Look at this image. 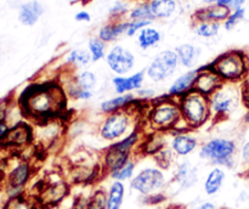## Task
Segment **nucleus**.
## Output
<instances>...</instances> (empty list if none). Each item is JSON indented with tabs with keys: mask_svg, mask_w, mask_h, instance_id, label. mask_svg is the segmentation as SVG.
<instances>
[{
	"mask_svg": "<svg viewBox=\"0 0 249 209\" xmlns=\"http://www.w3.org/2000/svg\"><path fill=\"white\" fill-rule=\"evenodd\" d=\"M24 117L36 124L62 118L68 108V97L58 80L36 83L26 87L19 97Z\"/></svg>",
	"mask_w": 249,
	"mask_h": 209,
	"instance_id": "1",
	"label": "nucleus"
},
{
	"mask_svg": "<svg viewBox=\"0 0 249 209\" xmlns=\"http://www.w3.org/2000/svg\"><path fill=\"white\" fill-rule=\"evenodd\" d=\"M146 133L170 134L175 130L189 129L182 121L179 100L160 95L147 104L142 119Z\"/></svg>",
	"mask_w": 249,
	"mask_h": 209,
	"instance_id": "2",
	"label": "nucleus"
},
{
	"mask_svg": "<svg viewBox=\"0 0 249 209\" xmlns=\"http://www.w3.org/2000/svg\"><path fill=\"white\" fill-rule=\"evenodd\" d=\"M146 102L139 101L135 106L123 111L106 114L97 124V136L107 145L121 140L130 131L142 125L143 114L147 108Z\"/></svg>",
	"mask_w": 249,
	"mask_h": 209,
	"instance_id": "3",
	"label": "nucleus"
},
{
	"mask_svg": "<svg viewBox=\"0 0 249 209\" xmlns=\"http://www.w3.org/2000/svg\"><path fill=\"white\" fill-rule=\"evenodd\" d=\"M238 143L228 136H212L202 141L198 148V158L212 167L235 169L237 167Z\"/></svg>",
	"mask_w": 249,
	"mask_h": 209,
	"instance_id": "4",
	"label": "nucleus"
},
{
	"mask_svg": "<svg viewBox=\"0 0 249 209\" xmlns=\"http://www.w3.org/2000/svg\"><path fill=\"white\" fill-rule=\"evenodd\" d=\"M209 67L219 75L223 83L240 84L249 75V57L245 51L230 50L214 58Z\"/></svg>",
	"mask_w": 249,
	"mask_h": 209,
	"instance_id": "5",
	"label": "nucleus"
},
{
	"mask_svg": "<svg viewBox=\"0 0 249 209\" xmlns=\"http://www.w3.org/2000/svg\"><path fill=\"white\" fill-rule=\"evenodd\" d=\"M182 121L190 130H199L208 123H213L209 97L192 90L179 99Z\"/></svg>",
	"mask_w": 249,
	"mask_h": 209,
	"instance_id": "6",
	"label": "nucleus"
},
{
	"mask_svg": "<svg viewBox=\"0 0 249 209\" xmlns=\"http://www.w3.org/2000/svg\"><path fill=\"white\" fill-rule=\"evenodd\" d=\"M209 104L213 123L231 119L243 106L240 84L223 83V85L209 96Z\"/></svg>",
	"mask_w": 249,
	"mask_h": 209,
	"instance_id": "7",
	"label": "nucleus"
},
{
	"mask_svg": "<svg viewBox=\"0 0 249 209\" xmlns=\"http://www.w3.org/2000/svg\"><path fill=\"white\" fill-rule=\"evenodd\" d=\"M169 182L170 179L164 169L158 167L157 164L146 165L136 172L129 182V187L139 196L146 198L152 194L164 192Z\"/></svg>",
	"mask_w": 249,
	"mask_h": 209,
	"instance_id": "8",
	"label": "nucleus"
},
{
	"mask_svg": "<svg viewBox=\"0 0 249 209\" xmlns=\"http://www.w3.org/2000/svg\"><path fill=\"white\" fill-rule=\"evenodd\" d=\"M71 193V184L67 179L57 173H53L46 180L39 184L36 201L39 207L45 209L56 208L68 198Z\"/></svg>",
	"mask_w": 249,
	"mask_h": 209,
	"instance_id": "9",
	"label": "nucleus"
},
{
	"mask_svg": "<svg viewBox=\"0 0 249 209\" xmlns=\"http://www.w3.org/2000/svg\"><path fill=\"white\" fill-rule=\"evenodd\" d=\"M179 67V58L175 50H162L153 56L145 68L146 78L156 85L162 84L172 79L177 74Z\"/></svg>",
	"mask_w": 249,
	"mask_h": 209,
	"instance_id": "10",
	"label": "nucleus"
},
{
	"mask_svg": "<svg viewBox=\"0 0 249 209\" xmlns=\"http://www.w3.org/2000/svg\"><path fill=\"white\" fill-rule=\"evenodd\" d=\"M167 143L175 157L184 159L198 152L202 141L199 140L196 131L185 129V130H175L167 134Z\"/></svg>",
	"mask_w": 249,
	"mask_h": 209,
	"instance_id": "11",
	"label": "nucleus"
},
{
	"mask_svg": "<svg viewBox=\"0 0 249 209\" xmlns=\"http://www.w3.org/2000/svg\"><path fill=\"white\" fill-rule=\"evenodd\" d=\"M105 61L113 75L130 74L136 65V57L133 51L123 45H113L109 48Z\"/></svg>",
	"mask_w": 249,
	"mask_h": 209,
	"instance_id": "12",
	"label": "nucleus"
},
{
	"mask_svg": "<svg viewBox=\"0 0 249 209\" xmlns=\"http://www.w3.org/2000/svg\"><path fill=\"white\" fill-rule=\"evenodd\" d=\"M199 180V169L189 158L179 160L173 167L172 179L169 184L175 185L178 192L186 191L196 186Z\"/></svg>",
	"mask_w": 249,
	"mask_h": 209,
	"instance_id": "13",
	"label": "nucleus"
},
{
	"mask_svg": "<svg viewBox=\"0 0 249 209\" xmlns=\"http://www.w3.org/2000/svg\"><path fill=\"white\" fill-rule=\"evenodd\" d=\"M33 167L28 160H19L7 174L6 193L9 198L21 196L24 193V187L33 175Z\"/></svg>",
	"mask_w": 249,
	"mask_h": 209,
	"instance_id": "14",
	"label": "nucleus"
},
{
	"mask_svg": "<svg viewBox=\"0 0 249 209\" xmlns=\"http://www.w3.org/2000/svg\"><path fill=\"white\" fill-rule=\"evenodd\" d=\"M105 173L101 162H83L73 164L68 181L77 185H91L99 181Z\"/></svg>",
	"mask_w": 249,
	"mask_h": 209,
	"instance_id": "15",
	"label": "nucleus"
},
{
	"mask_svg": "<svg viewBox=\"0 0 249 209\" xmlns=\"http://www.w3.org/2000/svg\"><path fill=\"white\" fill-rule=\"evenodd\" d=\"M146 79L145 70H140L126 75H113L111 78V87L117 95L135 94L145 87Z\"/></svg>",
	"mask_w": 249,
	"mask_h": 209,
	"instance_id": "16",
	"label": "nucleus"
},
{
	"mask_svg": "<svg viewBox=\"0 0 249 209\" xmlns=\"http://www.w3.org/2000/svg\"><path fill=\"white\" fill-rule=\"evenodd\" d=\"M198 74V67L195 70H186L174 78L168 85L165 95L173 99H181L190 91L195 90V82Z\"/></svg>",
	"mask_w": 249,
	"mask_h": 209,
	"instance_id": "17",
	"label": "nucleus"
},
{
	"mask_svg": "<svg viewBox=\"0 0 249 209\" xmlns=\"http://www.w3.org/2000/svg\"><path fill=\"white\" fill-rule=\"evenodd\" d=\"M33 139L34 133L32 126L29 124L23 123V122H19L10 129L6 139L1 143L7 147L23 148L31 145L33 142Z\"/></svg>",
	"mask_w": 249,
	"mask_h": 209,
	"instance_id": "18",
	"label": "nucleus"
},
{
	"mask_svg": "<svg viewBox=\"0 0 249 209\" xmlns=\"http://www.w3.org/2000/svg\"><path fill=\"white\" fill-rule=\"evenodd\" d=\"M221 85H223V80L208 65L198 67V74H197L196 82H195V90L196 91L209 97Z\"/></svg>",
	"mask_w": 249,
	"mask_h": 209,
	"instance_id": "19",
	"label": "nucleus"
},
{
	"mask_svg": "<svg viewBox=\"0 0 249 209\" xmlns=\"http://www.w3.org/2000/svg\"><path fill=\"white\" fill-rule=\"evenodd\" d=\"M140 100L136 97L135 94H123L117 95L114 94L113 96L104 99L100 101L99 104V112L102 116L106 114L114 113V112L123 111V109L130 108V107L135 106Z\"/></svg>",
	"mask_w": 249,
	"mask_h": 209,
	"instance_id": "20",
	"label": "nucleus"
},
{
	"mask_svg": "<svg viewBox=\"0 0 249 209\" xmlns=\"http://www.w3.org/2000/svg\"><path fill=\"white\" fill-rule=\"evenodd\" d=\"M129 19H112L108 23L104 24L97 32V36L106 44L114 43L122 35H125L128 31Z\"/></svg>",
	"mask_w": 249,
	"mask_h": 209,
	"instance_id": "21",
	"label": "nucleus"
},
{
	"mask_svg": "<svg viewBox=\"0 0 249 209\" xmlns=\"http://www.w3.org/2000/svg\"><path fill=\"white\" fill-rule=\"evenodd\" d=\"M226 180V169L221 167H212L207 172L203 180V191L207 196L218 194L224 187Z\"/></svg>",
	"mask_w": 249,
	"mask_h": 209,
	"instance_id": "22",
	"label": "nucleus"
},
{
	"mask_svg": "<svg viewBox=\"0 0 249 209\" xmlns=\"http://www.w3.org/2000/svg\"><path fill=\"white\" fill-rule=\"evenodd\" d=\"M175 52H177L181 67H184L185 70H195L198 66L202 50L199 46L185 43L178 46L175 49Z\"/></svg>",
	"mask_w": 249,
	"mask_h": 209,
	"instance_id": "23",
	"label": "nucleus"
},
{
	"mask_svg": "<svg viewBox=\"0 0 249 209\" xmlns=\"http://www.w3.org/2000/svg\"><path fill=\"white\" fill-rule=\"evenodd\" d=\"M230 12V10H228L226 7L220 6L218 4H212L206 5V6L197 10L194 17L196 22H218V23H221L228 18Z\"/></svg>",
	"mask_w": 249,
	"mask_h": 209,
	"instance_id": "24",
	"label": "nucleus"
},
{
	"mask_svg": "<svg viewBox=\"0 0 249 209\" xmlns=\"http://www.w3.org/2000/svg\"><path fill=\"white\" fill-rule=\"evenodd\" d=\"M125 194V182L111 180L106 189V209H122Z\"/></svg>",
	"mask_w": 249,
	"mask_h": 209,
	"instance_id": "25",
	"label": "nucleus"
},
{
	"mask_svg": "<svg viewBox=\"0 0 249 209\" xmlns=\"http://www.w3.org/2000/svg\"><path fill=\"white\" fill-rule=\"evenodd\" d=\"M44 14V6L38 0H31L21 5L18 19L24 26H34Z\"/></svg>",
	"mask_w": 249,
	"mask_h": 209,
	"instance_id": "26",
	"label": "nucleus"
},
{
	"mask_svg": "<svg viewBox=\"0 0 249 209\" xmlns=\"http://www.w3.org/2000/svg\"><path fill=\"white\" fill-rule=\"evenodd\" d=\"M147 2L153 21L170 18L178 10L177 0H147Z\"/></svg>",
	"mask_w": 249,
	"mask_h": 209,
	"instance_id": "27",
	"label": "nucleus"
},
{
	"mask_svg": "<svg viewBox=\"0 0 249 209\" xmlns=\"http://www.w3.org/2000/svg\"><path fill=\"white\" fill-rule=\"evenodd\" d=\"M92 62L91 55L88 49L77 48L73 49L66 56V65L71 68V70H79L87 68Z\"/></svg>",
	"mask_w": 249,
	"mask_h": 209,
	"instance_id": "28",
	"label": "nucleus"
},
{
	"mask_svg": "<svg viewBox=\"0 0 249 209\" xmlns=\"http://www.w3.org/2000/svg\"><path fill=\"white\" fill-rule=\"evenodd\" d=\"M138 39V45L141 50H150L156 48L162 40V34L157 28L152 26H148L140 31V33L136 35Z\"/></svg>",
	"mask_w": 249,
	"mask_h": 209,
	"instance_id": "29",
	"label": "nucleus"
},
{
	"mask_svg": "<svg viewBox=\"0 0 249 209\" xmlns=\"http://www.w3.org/2000/svg\"><path fill=\"white\" fill-rule=\"evenodd\" d=\"M72 78L75 84L84 90L94 91L97 87V75L91 70L84 68V70H73Z\"/></svg>",
	"mask_w": 249,
	"mask_h": 209,
	"instance_id": "30",
	"label": "nucleus"
},
{
	"mask_svg": "<svg viewBox=\"0 0 249 209\" xmlns=\"http://www.w3.org/2000/svg\"><path fill=\"white\" fill-rule=\"evenodd\" d=\"M136 172H138V160L134 157L128 163H125L123 167L109 174L108 177L111 180H116V181L130 182V180L133 179Z\"/></svg>",
	"mask_w": 249,
	"mask_h": 209,
	"instance_id": "31",
	"label": "nucleus"
},
{
	"mask_svg": "<svg viewBox=\"0 0 249 209\" xmlns=\"http://www.w3.org/2000/svg\"><path fill=\"white\" fill-rule=\"evenodd\" d=\"M38 207L39 206L34 197H29L26 193H23L21 196L7 199L2 209H38Z\"/></svg>",
	"mask_w": 249,
	"mask_h": 209,
	"instance_id": "32",
	"label": "nucleus"
},
{
	"mask_svg": "<svg viewBox=\"0 0 249 209\" xmlns=\"http://www.w3.org/2000/svg\"><path fill=\"white\" fill-rule=\"evenodd\" d=\"M88 51L91 55L92 62H99L105 60L107 55V44L102 41L99 36H92L88 41Z\"/></svg>",
	"mask_w": 249,
	"mask_h": 209,
	"instance_id": "33",
	"label": "nucleus"
},
{
	"mask_svg": "<svg viewBox=\"0 0 249 209\" xmlns=\"http://www.w3.org/2000/svg\"><path fill=\"white\" fill-rule=\"evenodd\" d=\"M221 23L218 22H196L195 33L203 39H212L216 36L220 32Z\"/></svg>",
	"mask_w": 249,
	"mask_h": 209,
	"instance_id": "34",
	"label": "nucleus"
},
{
	"mask_svg": "<svg viewBox=\"0 0 249 209\" xmlns=\"http://www.w3.org/2000/svg\"><path fill=\"white\" fill-rule=\"evenodd\" d=\"M83 209H106V189L97 187L87 197Z\"/></svg>",
	"mask_w": 249,
	"mask_h": 209,
	"instance_id": "35",
	"label": "nucleus"
},
{
	"mask_svg": "<svg viewBox=\"0 0 249 209\" xmlns=\"http://www.w3.org/2000/svg\"><path fill=\"white\" fill-rule=\"evenodd\" d=\"M128 19L134 21V19H142V21H151L153 22L152 15H151L150 6L147 1H142L140 4L135 5L129 10Z\"/></svg>",
	"mask_w": 249,
	"mask_h": 209,
	"instance_id": "36",
	"label": "nucleus"
},
{
	"mask_svg": "<svg viewBox=\"0 0 249 209\" xmlns=\"http://www.w3.org/2000/svg\"><path fill=\"white\" fill-rule=\"evenodd\" d=\"M237 167L242 168L243 172L249 175V139L238 145Z\"/></svg>",
	"mask_w": 249,
	"mask_h": 209,
	"instance_id": "37",
	"label": "nucleus"
},
{
	"mask_svg": "<svg viewBox=\"0 0 249 209\" xmlns=\"http://www.w3.org/2000/svg\"><path fill=\"white\" fill-rule=\"evenodd\" d=\"M246 16V9L245 7H241V9L233 10L230 12V15L228 16V18L223 22V26L226 31H232L241 21H243Z\"/></svg>",
	"mask_w": 249,
	"mask_h": 209,
	"instance_id": "38",
	"label": "nucleus"
},
{
	"mask_svg": "<svg viewBox=\"0 0 249 209\" xmlns=\"http://www.w3.org/2000/svg\"><path fill=\"white\" fill-rule=\"evenodd\" d=\"M135 95L140 101L146 102V104H150L153 100H156L157 97L160 96L158 90L156 89L155 87H152V85H145V87H141L140 90H138V91L135 92Z\"/></svg>",
	"mask_w": 249,
	"mask_h": 209,
	"instance_id": "39",
	"label": "nucleus"
},
{
	"mask_svg": "<svg viewBox=\"0 0 249 209\" xmlns=\"http://www.w3.org/2000/svg\"><path fill=\"white\" fill-rule=\"evenodd\" d=\"M152 22L151 21H142V19H134V21H130L129 19V26L128 31H126V36H134L138 35L140 33V31H142L146 27L151 26Z\"/></svg>",
	"mask_w": 249,
	"mask_h": 209,
	"instance_id": "40",
	"label": "nucleus"
},
{
	"mask_svg": "<svg viewBox=\"0 0 249 209\" xmlns=\"http://www.w3.org/2000/svg\"><path fill=\"white\" fill-rule=\"evenodd\" d=\"M128 5L125 1H117L113 6L109 9V15H111L112 19H122L124 15L129 14Z\"/></svg>",
	"mask_w": 249,
	"mask_h": 209,
	"instance_id": "41",
	"label": "nucleus"
},
{
	"mask_svg": "<svg viewBox=\"0 0 249 209\" xmlns=\"http://www.w3.org/2000/svg\"><path fill=\"white\" fill-rule=\"evenodd\" d=\"M240 91L242 104L246 108L249 109V75L240 83Z\"/></svg>",
	"mask_w": 249,
	"mask_h": 209,
	"instance_id": "42",
	"label": "nucleus"
},
{
	"mask_svg": "<svg viewBox=\"0 0 249 209\" xmlns=\"http://www.w3.org/2000/svg\"><path fill=\"white\" fill-rule=\"evenodd\" d=\"M246 2V0H218L216 4L220 5V6L226 7L230 11H233V10H237L243 7V4Z\"/></svg>",
	"mask_w": 249,
	"mask_h": 209,
	"instance_id": "43",
	"label": "nucleus"
},
{
	"mask_svg": "<svg viewBox=\"0 0 249 209\" xmlns=\"http://www.w3.org/2000/svg\"><path fill=\"white\" fill-rule=\"evenodd\" d=\"M9 107H10V100L9 99H5V100H1V101H0V122L5 121L7 111H9Z\"/></svg>",
	"mask_w": 249,
	"mask_h": 209,
	"instance_id": "44",
	"label": "nucleus"
},
{
	"mask_svg": "<svg viewBox=\"0 0 249 209\" xmlns=\"http://www.w3.org/2000/svg\"><path fill=\"white\" fill-rule=\"evenodd\" d=\"M75 21L78 22H90L91 21V16H90V14L88 11H85V10H82V11L77 12L74 16Z\"/></svg>",
	"mask_w": 249,
	"mask_h": 209,
	"instance_id": "45",
	"label": "nucleus"
},
{
	"mask_svg": "<svg viewBox=\"0 0 249 209\" xmlns=\"http://www.w3.org/2000/svg\"><path fill=\"white\" fill-rule=\"evenodd\" d=\"M10 125H7V123L5 121H1L0 122V142H2V141L6 139L7 134H9L10 131Z\"/></svg>",
	"mask_w": 249,
	"mask_h": 209,
	"instance_id": "46",
	"label": "nucleus"
},
{
	"mask_svg": "<svg viewBox=\"0 0 249 209\" xmlns=\"http://www.w3.org/2000/svg\"><path fill=\"white\" fill-rule=\"evenodd\" d=\"M194 209H219L213 201H202Z\"/></svg>",
	"mask_w": 249,
	"mask_h": 209,
	"instance_id": "47",
	"label": "nucleus"
},
{
	"mask_svg": "<svg viewBox=\"0 0 249 209\" xmlns=\"http://www.w3.org/2000/svg\"><path fill=\"white\" fill-rule=\"evenodd\" d=\"M201 1L206 5H212V4H216L218 0H201Z\"/></svg>",
	"mask_w": 249,
	"mask_h": 209,
	"instance_id": "48",
	"label": "nucleus"
},
{
	"mask_svg": "<svg viewBox=\"0 0 249 209\" xmlns=\"http://www.w3.org/2000/svg\"><path fill=\"white\" fill-rule=\"evenodd\" d=\"M4 179H5V174H4V172H2V170L0 169V184H1V182L4 181Z\"/></svg>",
	"mask_w": 249,
	"mask_h": 209,
	"instance_id": "49",
	"label": "nucleus"
},
{
	"mask_svg": "<svg viewBox=\"0 0 249 209\" xmlns=\"http://www.w3.org/2000/svg\"><path fill=\"white\" fill-rule=\"evenodd\" d=\"M80 1L83 2V4H88L89 1H91V0H80Z\"/></svg>",
	"mask_w": 249,
	"mask_h": 209,
	"instance_id": "50",
	"label": "nucleus"
}]
</instances>
